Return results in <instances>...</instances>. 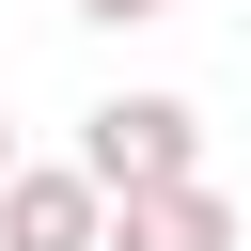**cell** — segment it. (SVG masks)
<instances>
[{
  "instance_id": "cell-2",
  "label": "cell",
  "mask_w": 251,
  "mask_h": 251,
  "mask_svg": "<svg viewBox=\"0 0 251 251\" xmlns=\"http://www.w3.org/2000/svg\"><path fill=\"white\" fill-rule=\"evenodd\" d=\"M0 251H110V188H94L78 157H16V188H0Z\"/></svg>"
},
{
  "instance_id": "cell-5",
  "label": "cell",
  "mask_w": 251,
  "mask_h": 251,
  "mask_svg": "<svg viewBox=\"0 0 251 251\" xmlns=\"http://www.w3.org/2000/svg\"><path fill=\"white\" fill-rule=\"evenodd\" d=\"M0 188H16V126H0Z\"/></svg>"
},
{
  "instance_id": "cell-3",
  "label": "cell",
  "mask_w": 251,
  "mask_h": 251,
  "mask_svg": "<svg viewBox=\"0 0 251 251\" xmlns=\"http://www.w3.org/2000/svg\"><path fill=\"white\" fill-rule=\"evenodd\" d=\"M110 251H235V204L220 188H141V204H110Z\"/></svg>"
},
{
  "instance_id": "cell-4",
  "label": "cell",
  "mask_w": 251,
  "mask_h": 251,
  "mask_svg": "<svg viewBox=\"0 0 251 251\" xmlns=\"http://www.w3.org/2000/svg\"><path fill=\"white\" fill-rule=\"evenodd\" d=\"M63 16H94V31H141V16H173V0H63Z\"/></svg>"
},
{
  "instance_id": "cell-1",
  "label": "cell",
  "mask_w": 251,
  "mask_h": 251,
  "mask_svg": "<svg viewBox=\"0 0 251 251\" xmlns=\"http://www.w3.org/2000/svg\"><path fill=\"white\" fill-rule=\"evenodd\" d=\"M78 173H94L110 204L204 188V110H188V94H94V110H78Z\"/></svg>"
}]
</instances>
